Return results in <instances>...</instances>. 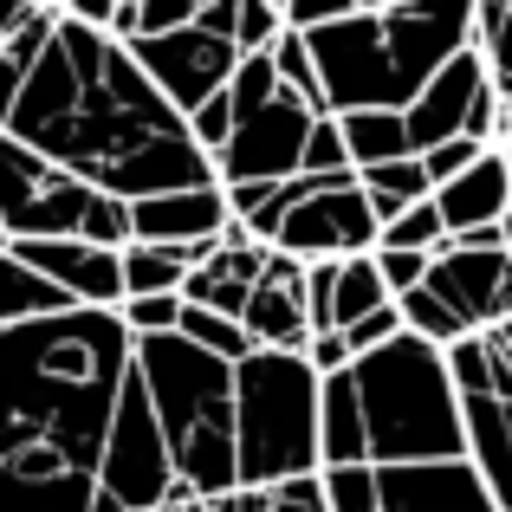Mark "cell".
Instances as JSON below:
<instances>
[{
    "instance_id": "obj_27",
    "label": "cell",
    "mask_w": 512,
    "mask_h": 512,
    "mask_svg": "<svg viewBox=\"0 0 512 512\" xmlns=\"http://www.w3.org/2000/svg\"><path fill=\"white\" fill-rule=\"evenodd\" d=\"M383 305H396V299H389L383 273H376V253H370V260H344L338 279H331V331L363 325V318L383 312Z\"/></svg>"
},
{
    "instance_id": "obj_40",
    "label": "cell",
    "mask_w": 512,
    "mask_h": 512,
    "mask_svg": "<svg viewBox=\"0 0 512 512\" xmlns=\"http://www.w3.org/2000/svg\"><path fill=\"white\" fill-rule=\"evenodd\" d=\"M344 338H350V357H370V350H383V344L402 338V312H396V305H383V312H370L363 325H350Z\"/></svg>"
},
{
    "instance_id": "obj_21",
    "label": "cell",
    "mask_w": 512,
    "mask_h": 512,
    "mask_svg": "<svg viewBox=\"0 0 512 512\" xmlns=\"http://www.w3.org/2000/svg\"><path fill=\"white\" fill-rule=\"evenodd\" d=\"M52 26H59V0H26V13L13 20V33L0 39V137L13 124V104H20L26 78H33L39 52H46Z\"/></svg>"
},
{
    "instance_id": "obj_35",
    "label": "cell",
    "mask_w": 512,
    "mask_h": 512,
    "mask_svg": "<svg viewBox=\"0 0 512 512\" xmlns=\"http://www.w3.org/2000/svg\"><path fill=\"white\" fill-rule=\"evenodd\" d=\"M299 175H312V182H338V175H357V169H350V150H344L338 117H318V124H312V143H305Z\"/></svg>"
},
{
    "instance_id": "obj_45",
    "label": "cell",
    "mask_w": 512,
    "mask_h": 512,
    "mask_svg": "<svg viewBox=\"0 0 512 512\" xmlns=\"http://www.w3.org/2000/svg\"><path fill=\"white\" fill-rule=\"evenodd\" d=\"M20 13H26V0H0V39L13 33V20H20Z\"/></svg>"
},
{
    "instance_id": "obj_1",
    "label": "cell",
    "mask_w": 512,
    "mask_h": 512,
    "mask_svg": "<svg viewBox=\"0 0 512 512\" xmlns=\"http://www.w3.org/2000/svg\"><path fill=\"white\" fill-rule=\"evenodd\" d=\"M7 137L117 201H150L214 182V163L201 156L188 117L169 111V98L143 78L130 46L65 13L13 104Z\"/></svg>"
},
{
    "instance_id": "obj_11",
    "label": "cell",
    "mask_w": 512,
    "mask_h": 512,
    "mask_svg": "<svg viewBox=\"0 0 512 512\" xmlns=\"http://www.w3.org/2000/svg\"><path fill=\"white\" fill-rule=\"evenodd\" d=\"M130 59L143 65V78H150L169 98V111H182V117H195L201 104H214L240 72L234 39L201 33V26H182V33H163V39H137Z\"/></svg>"
},
{
    "instance_id": "obj_46",
    "label": "cell",
    "mask_w": 512,
    "mask_h": 512,
    "mask_svg": "<svg viewBox=\"0 0 512 512\" xmlns=\"http://www.w3.org/2000/svg\"><path fill=\"white\" fill-rule=\"evenodd\" d=\"M163 512H201V500H195V493H188V487H175V493H169V506H163Z\"/></svg>"
},
{
    "instance_id": "obj_2",
    "label": "cell",
    "mask_w": 512,
    "mask_h": 512,
    "mask_svg": "<svg viewBox=\"0 0 512 512\" xmlns=\"http://www.w3.org/2000/svg\"><path fill=\"white\" fill-rule=\"evenodd\" d=\"M130 376L117 312H59L0 331V512H91Z\"/></svg>"
},
{
    "instance_id": "obj_17",
    "label": "cell",
    "mask_w": 512,
    "mask_h": 512,
    "mask_svg": "<svg viewBox=\"0 0 512 512\" xmlns=\"http://www.w3.org/2000/svg\"><path fill=\"white\" fill-rule=\"evenodd\" d=\"M266 260H273V247H260V240H253L240 221H227L221 247H214L208 260L188 273L182 305H201V312L240 318V312H247V299H253V286H260V273H266Z\"/></svg>"
},
{
    "instance_id": "obj_44",
    "label": "cell",
    "mask_w": 512,
    "mask_h": 512,
    "mask_svg": "<svg viewBox=\"0 0 512 512\" xmlns=\"http://www.w3.org/2000/svg\"><path fill=\"white\" fill-rule=\"evenodd\" d=\"M480 338L500 350V357H512V318H506V325H493V331H480Z\"/></svg>"
},
{
    "instance_id": "obj_13",
    "label": "cell",
    "mask_w": 512,
    "mask_h": 512,
    "mask_svg": "<svg viewBox=\"0 0 512 512\" xmlns=\"http://www.w3.org/2000/svg\"><path fill=\"white\" fill-rule=\"evenodd\" d=\"M428 292L461 312L467 331H493L512 318V253H461L441 247L428 266Z\"/></svg>"
},
{
    "instance_id": "obj_18",
    "label": "cell",
    "mask_w": 512,
    "mask_h": 512,
    "mask_svg": "<svg viewBox=\"0 0 512 512\" xmlns=\"http://www.w3.org/2000/svg\"><path fill=\"white\" fill-rule=\"evenodd\" d=\"M240 325H247V338L260 350H292V357H305V344H312V318H305V266L286 260V253H273L260 273V286H253L247 312H240Z\"/></svg>"
},
{
    "instance_id": "obj_34",
    "label": "cell",
    "mask_w": 512,
    "mask_h": 512,
    "mask_svg": "<svg viewBox=\"0 0 512 512\" xmlns=\"http://www.w3.org/2000/svg\"><path fill=\"white\" fill-rule=\"evenodd\" d=\"M448 357V376H454V396H493V350H487V338H461V344H448L441 350Z\"/></svg>"
},
{
    "instance_id": "obj_12",
    "label": "cell",
    "mask_w": 512,
    "mask_h": 512,
    "mask_svg": "<svg viewBox=\"0 0 512 512\" xmlns=\"http://www.w3.org/2000/svg\"><path fill=\"white\" fill-rule=\"evenodd\" d=\"M20 266H33L46 286H59L78 312H117L124 305V253L85 247V240H7Z\"/></svg>"
},
{
    "instance_id": "obj_39",
    "label": "cell",
    "mask_w": 512,
    "mask_h": 512,
    "mask_svg": "<svg viewBox=\"0 0 512 512\" xmlns=\"http://www.w3.org/2000/svg\"><path fill=\"white\" fill-rule=\"evenodd\" d=\"M480 156H487V150H480V143L454 137V143H441V150H428V156H422V169H428V182H435V188H448L454 175H467V169L480 163Z\"/></svg>"
},
{
    "instance_id": "obj_7",
    "label": "cell",
    "mask_w": 512,
    "mask_h": 512,
    "mask_svg": "<svg viewBox=\"0 0 512 512\" xmlns=\"http://www.w3.org/2000/svg\"><path fill=\"white\" fill-rule=\"evenodd\" d=\"M0 240H85V247H130V201L98 195L91 182L52 169L46 156L0 137Z\"/></svg>"
},
{
    "instance_id": "obj_32",
    "label": "cell",
    "mask_w": 512,
    "mask_h": 512,
    "mask_svg": "<svg viewBox=\"0 0 512 512\" xmlns=\"http://www.w3.org/2000/svg\"><path fill=\"white\" fill-rule=\"evenodd\" d=\"M441 247H448V227H441V208H435V201L396 214V221L383 227V240H376V253H441Z\"/></svg>"
},
{
    "instance_id": "obj_14",
    "label": "cell",
    "mask_w": 512,
    "mask_h": 512,
    "mask_svg": "<svg viewBox=\"0 0 512 512\" xmlns=\"http://www.w3.org/2000/svg\"><path fill=\"white\" fill-rule=\"evenodd\" d=\"M480 98H487V59H480V46H467V52H454V59L428 78L422 98L402 111L415 156H428V150H441V143L467 137V117H474Z\"/></svg>"
},
{
    "instance_id": "obj_25",
    "label": "cell",
    "mask_w": 512,
    "mask_h": 512,
    "mask_svg": "<svg viewBox=\"0 0 512 512\" xmlns=\"http://www.w3.org/2000/svg\"><path fill=\"white\" fill-rule=\"evenodd\" d=\"M338 130H344V150H350V169H357V175L415 156L402 111H350V117H338Z\"/></svg>"
},
{
    "instance_id": "obj_41",
    "label": "cell",
    "mask_w": 512,
    "mask_h": 512,
    "mask_svg": "<svg viewBox=\"0 0 512 512\" xmlns=\"http://www.w3.org/2000/svg\"><path fill=\"white\" fill-rule=\"evenodd\" d=\"M305 363H312L318 383H325V376H344L357 357H350V338H344V331H318V338L305 344Z\"/></svg>"
},
{
    "instance_id": "obj_4",
    "label": "cell",
    "mask_w": 512,
    "mask_h": 512,
    "mask_svg": "<svg viewBox=\"0 0 512 512\" xmlns=\"http://www.w3.org/2000/svg\"><path fill=\"white\" fill-rule=\"evenodd\" d=\"M130 370L150 389V409L163 422L175 487L195 500H227L240 493V461H234V363L195 350L188 338H143L130 344Z\"/></svg>"
},
{
    "instance_id": "obj_33",
    "label": "cell",
    "mask_w": 512,
    "mask_h": 512,
    "mask_svg": "<svg viewBox=\"0 0 512 512\" xmlns=\"http://www.w3.org/2000/svg\"><path fill=\"white\" fill-rule=\"evenodd\" d=\"M279 33H286V7H279V0H240V20H234V52L240 59L273 52Z\"/></svg>"
},
{
    "instance_id": "obj_26",
    "label": "cell",
    "mask_w": 512,
    "mask_h": 512,
    "mask_svg": "<svg viewBox=\"0 0 512 512\" xmlns=\"http://www.w3.org/2000/svg\"><path fill=\"white\" fill-rule=\"evenodd\" d=\"M357 188H363V201H370V214H376L383 227L396 221V214H409V208H422V201H435V182H428L422 156H402V163L363 169Z\"/></svg>"
},
{
    "instance_id": "obj_15",
    "label": "cell",
    "mask_w": 512,
    "mask_h": 512,
    "mask_svg": "<svg viewBox=\"0 0 512 512\" xmlns=\"http://www.w3.org/2000/svg\"><path fill=\"white\" fill-rule=\"evenodd\" d=\"M376 512H500L467 461L441 467H370Z\"/></svg>"
},
{
    "instance_id": "obj_29",
    "label": "cell",
    "mask_w": 512,
    "mask_h": 512,
    "mask_svg": "<svg viewBox=\"0 0 512 512\" xmlns=\"http://www.w3.org/2000/svg\"><path fill=\"white\" fill-rule=\"evenodd\" d=\"M175 338H188V344H195V350H208V357L234 363V370H240V363L253 357V350H260V344L247 338V325H240V318H221V312H201V305H182V325H175Z\"/></svg>"
},
{
    "instance_id": "obj_36",
    "label": "cell",
    "mask_w": 512,
    "mask_h": 512,
    "mask_svg": "<svg viewBox=\"0 0 512 512\" xmlns=\"http://www.w3.org/2000/svg\"><path fill=\"white\" fill-rule=\"evenodd\" d=\"M117 325L130 331V344L169 338V331L182 325V299H124V305H117Z\"/></svg>"
},
{
    "instance_id": "obj_5",
    "label": "cell",
    "mask_w": 512,
    "mask_h": 512,
    "mask_svg": "<svg viewBox=\"0 0 512 512\" xmlns=\"http://www.w3.org/2000/svg\"><path fill=\"white\" fill-rule=\"evenodd\" d=\"M350 383L363 402V448L370 467H441L467 461V428L461 396H454L448 357L435 344L409 338L370 350L350 363Z\"/></svg>"
},
{
    "instance_id": "obj_43",
    "label": "cell",
    "mask_w": 512,
    "mask_h": 512,
    "mask_svg": "<svg viewBox=\"0 0 512 512\" xmlns=\"http://www.w3.org/2000/svg\"><path fill=\"white\" fill-rule=\"evenodd\" d=\"M448 247L461 253H512V221H493V227H474V234H454Z\"/></svg>"
},
{
    "instance_id": "obj_16",
    "label": "cell",
    "mask_w": 512,
    "mask_h": 512,
    "mask_svg": "<svg viewBox=\"0 0 512 512\" xmlns=\"http://www.w3.org/2000/svg\"><path fill=\"white\" fill-rule=\"evenodd\" d=\"M227 188H175V195H150V201H130V240L143 247H214L227 234Z\"/></svg>"
},
{
    "instance_id": "obj_38",
    "label": "cell",
    "mask_w": 512,
    "mask_h": 512,
    "mask_svg": "<svg viewBox=\"0 0 512 512\" xmlns=\"http://www.w3.org/2000/svg\"><path fill=\"white\" fill-rule=\"evenodd\" d=\"M428 266H435V253H376V273H383L389 299H409V292L428 286Z\"/></svg>"
},
{
    "instance_id": "obj_6",
    "label": "cell",
    "mask_w": 512,
    "mask_h": 512,
    "mask_svg": "<svg viewBox=\"0 0 512 512\" xmlns=\"http://www.w3.org/2000/svg\"><path fill=\"white\" fill-rule=\"evenodd\" d=\"M318 370L292 350H253L234 370V461L240 493H273L292 480H325L318 441Z\"/></svg>"
},
{
    "instance_id": "obj_30",
    "label": "cell",
    "mask_w": 512,
    "mask_h": 512,
    "mask_svg": "<svg viewBox=\"0 0 512 512\" xmlns=\"http://www.w3.org/2000/svg\"><path fill=\"white\" fill-rule=\"evenodd\" d=\"M266 59H273V72H279V91H292L299 104H312V111L325 117V85H318V59H312V46H305V33L286 26Z\"/></svg>"
},
{
    "instance_id": "obj_28",
    "label": "cell",
    "mask_w": 512,
    "mask_h": 512,
    "mask_svg": "<svg viewBox=\"0 0 512 512\" xmlns=\"http://www.w3.org/2000/svg\"><path fill=\"white\" fill-rule=\"evenodd\" d=\"M474 46L487 59V85L512 117V0H474Z\"/></svg>"
},
{
    "instance_id": "obj_10",
    "label": "cell",
    "mask_w": 512,
    "mask_h": 512,
    "mask_svg": "<svg viewBox=\"0 0 512 512\" xmlns=\"http://www.w3.org/2000/svg\"><path fill=\"white\" fill-rule=\"evenodd\" d=\"M318 111L299 104L292 91H279L273 104L234 117V137L214 156V182L221 188H247V182H292L305 163V143H312Z\"/></svg>"
},
{
    "instance_id": "obj_22",
    "label": "cell",
    "mask_w": 512,
    "mask_h": 512,
    "mask_svg": "<svg viewBox=\"0 0 512 512\" xmlns=\"http://www.w3.org/2000/svg\"><path fill=\"white\" fill-rule=\"evenodd\" d=\"M318 441H325V474L370 467V448H363V402H357L350 370L325 376V389H318Z\"/></svg>"
},
{
    "instance_id": "obj_47",
    "label": "cell",
    "mask_w": 512,
    "mask_h": 512,
    "mask_svg": "<svg viewBox=\"0 0 512 512\" xmlns=\"http://www.w3.org/2000/svg\"><path fill=\"white\" fill-rule=\"evenodd\" d=\"M506 163H512V143H506Z\"/></svg>"
},
{
    "instance_id": "obj_24",
    "label": "cell",
    "mask_w": 512,
    "mask_h": 512,
    "mask_svg": "<svg viewBox=\"0 0 512 512\" xmlns=\"http://www.w3.org/2000/svg\"><path fill=\"white\" fill-rule=\"evenodd\" d=\"M59 312H78V305L59 286H46L33 266H20L7 253V240H0V331L33 325V318H59Z\"/></svg>"
},
{
    "instance_id": "obj_37",
    "label": "cell",
    "mask_w": 512,
    "mask_h": 512,
    "mask_svg": "<svg viewBox=\"0 0 512 512\" xmlns=\"http://www.w3.org/2000/svg\"><path fill=\"white\" fill-rule=\"evenodd\" d=\"M227 98H234V117H247V111H260V104H273L279 98V72H273V59H240V72H234V85H227Z\"/></svg>"
},
{
    "instance_id": "obj_31",
    "label": "cell",
    "mask_w": 512,
    "mask_h": 512,
    "mask_svg": "<svg viewBox=\"0 0 512 512\" xmlns=\"http://www.w3.org/2000/svg\"><path fill=\"white\" fill-rule=\"evenodd\" d=\"M396 312H402V331H409V338H422V344H435V350L474 338V331L461 325V312H454V305H441L428 286H422V292H409V299H396Z\"/></svg>"
},
{
    "instance_id": "obj_20",
    "label": "cell",
    "mask_w": 512,
    "mask_h": 512,
    "mask_svg": "<svg viewBox=\"0 0 512 512\" xmlns=\"http://www.w3.org/2000/svg\"><path fill=\"white\" fill-rule=\"evenodd\" d=\"M461 428H467V467H474L480 487L493 493V506L512 512V402L467 396L461 402Z\"/></svg>"
},
{
    "instance_id": "obj_9",
    "label": "cell",
    "mask_w": 512,
    "mask_h": 512,
    "mask_svg": "<svg viewBox=\"0 0 512 512\" xmlns=\"http://www.w3.org/2000/svg\"><path fill=\"white\" fill-rule=\"evenodd\" d=\"M376 240H383V221L370 214L357 175H338V182H312V195L273 234V253L299 266H325V260H370Z\"/></svg>"
},
{
    "instance_id": "obj_8",
    "label": "cell",
    "mask_w": 512,
    "mask_h": 512,
    "mask_svg": "<svg viewBox=\"0 0 512 512\" xmlns=\"http://www.w3.org/2000/svg\"><path fill=\"white\" fill-rule=\"evenodd\" d=\"M175 493V461L163 422L150 409V389L130 370L124 389H117V415L111 435H104V461H98V506L91 512H163Z\"/></svg>"
},
{
    "instance_id": "obj_3",
    "label": "cell",
    "mask_w": 512,
    "mask_h": 512,
    "mask_svg": "<svg viewBox=\"0 0 512 512\" xmlns=\"http://www.w3.org/2000/svg\"><path fill=\"white\" fill-rule=\"evenodd\" d=\"M325 85V117L350 111H409L428 91V78L474 46V0L441 7H370L305 33Z\"/></svg>"
},
{
    "instance_id": "obj_23",
    "label": "cell",
    "mask_w": 512,
    "mask_h": 512,
    "mask_svg": "<svg viewBox=\"0 0 512 512\" xmlns=\"http://www.w3.org/2000/svg\"><path fill=\"white\" fill-rule=\"evenodd\" d=\"M214 247H221V240H214ZM214 247H143V240H130L124 247V299H182L188 273H195Z\"/></svg>"
},
{
    "instance_id": "obj_42",
    "label": "cell",
    "mask_w": 512,
    "mask_h": 512,
    "mask_svg": "<svg viewBox=\"0 0 512 512\" xmlns=\"http://www.w3.org/2000/svg\"><path fill=\"white\" fill-rule=\"evenodd\" d=\"M260 512H331L325 506V480H292V487H273L260 500Z\"/></svg>"
},
{
    "instance_id": "obj_19",
    "label": "cell",
    "mask_w": 512,
    "mask_h": 512,
    "mask_svg": "<svg viewBox=\"0 0 512 512\" xmlns=\"http://www.w3.org/2000/svg\"><path fill=\"white\" fill-rule=\"evenodd\" d=\"M435 208H441L448 240L474 234V227H493V221H512V163H506V150H487L467 175H454L448 188H435Z\"/></svg>"
}]
</instances>
